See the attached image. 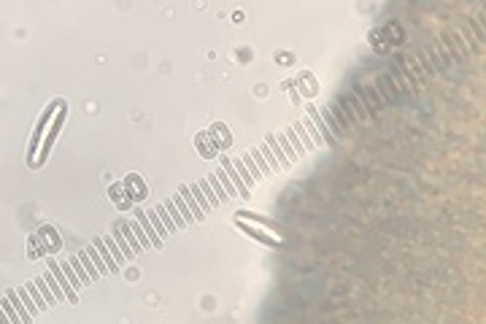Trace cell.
Listing matches in <instances>:
<instances>
[{
	"label": "cell",
	"instance_id": "obj_1",
	"mask_svg": "<svg viewBox=\"0 0 486 324\" xmlns=\"http://www.w3.org/2000/svg\"><path fill=\"white\" fill-rule=\"evenodd\" d=\"M60 106H62V100H57L54 106H49L46 111H43V117H41V122H38L36 132H33V143H30V152H27V154L38 152V143H41V135H43V130H46V122H49V117H51V114H54V108H60Z\"/></svg>",
	"mask_w": 486,
	"mask_h": 324
},
{
	"label": "cell",
	"instance_id": "obj_22",
	"mask_svg": "<svg viewBox=\"0 0 486 324\" xmlns=\"http://www.w3.org/2000/svg\"><path fill=\"white\" fill-rule=\"evenodd\" d=\"M162 205L165 208H168V213H170V216H173V222H176V227H187V222H184V219H181V213H179V208H176V202L173 200H168V202H162Z\"/></svg>",
	"mask_w": 486,
	"mask_h": 324
},
{
	"label": "cell",
	"instance_id": "obj_6",
	"mask_svg": "<svg viewBox=\"0 0 486 324\" xmlns=\"http://www.w3.org/2000/svg\"><path fill=\"white\" fill-rule=\"evenodd\" d=\"M62 114H65V106L60 108V117H57V122H54V127H51V132L46 135V141H43V154L38 157V165L43 162V157L49 154V149H51V143H54V138H57V130H60V124H62Z\"/></svg>",
	"mask_w": 486,
	"mask_h": 324
},
{
	"label": "cell",
	"instance_id": "obj_2",
	"mask_svg": "<svg viewBox=\"0 0 486 324\" xmlns=\"http://www.w3.org/2000/svg\"><path fill=\"white\" fill-rule=\"evenodd\" d=\"M49 270H51V276L57 279V284L62 286V292H65V297L71 300V303H76V289H73V284H71V281H65L68 276L62 273V268H57V265H49Z\"/></svg>",
	"mask_w": 486,
	"mask_h": 324
},
{
	"label": "cell",
	"instance_id": "obj_10",
	"mask_svg": "<svg viewBox=\"0 0 486 324\" xmlns=\"http://www.w3.org/2000/svg\"><path fill=\"white\" fill-rule=\"evenodd\" d=\"M154 211H157L159 219H162V224H165V230H168V233H176V230H179V227H176V222H173V216L168 213V208H165V205H157Z\"/></svg>",
	"mask_w": 486,
	"mask_h": 324
},
{
	"label": "cell",
	"instance_id": "obj_20",
	"mask_svg": "<svg viewBox=\"0 0 486 324\" xmlns=\"http://www.w3.org/2000/svg\"><path fill=\"white\" fill-rule=\"evenodd\" d=\"M106 246H108V251L113 254V259L119 262V268H122V265L127 262V259H124V254H122V248H119V243L113 241V238H106Z\"/></svg>",
	"mask_w": 486,
	"mask_h": 324
},
{
	"label": "cell",
	"instance_id": "obj_25",
	"mask_svg": "<svg viewBox=\"0 0 486 324\" xmlns=\"http://www.w3.org/2000/svg\"><path fill=\"white\" fill-rule=\"evenodd\" d=\"M243 165H246V170H249V176L254 178V181H257V178H262V173H260V167H257V162L251 160V154H246V157H243Z\"/></svg>",
	"mask_w": 486,
	"mask_h": 324
},
{
	"label": "cell",
	"instance_id": "obj_19",
	"mask_svg": "<svg viewBox=\"0 0 486 324\" xmlns=\"http://www.w3.org/2000/svg\"><path fill=\"white\" fill-rule=\"evenodd\" d=\"M87 254H89V257H92V262H95V268H97V273H100V276L111 273V270H108V265H106V262H103V259H100V254H97V248H95V246H89V248H87Z\"/></svg>",
	"mask_w": 486,
	"mask_h": 324
},
{
	"label": "cell",
	"instance_id": "obj_26",
	"mask_svg": "<svg viewBox=\"0 0 486 324\" xmlns=\"http://www.w3.org/2000/svg\"><path fill=\"white\" fill-rule=\"evenodd\" d=\"M62 273H65V276H68V279H71V284H73V289H78V286H84V284H81V281H78V276H76V270H73V268H71V262H65V265H62Z\"/></svg>",
	"mask_w": 486,
	"mask_h": 324
},
{
	"label": "cell",
	"instance_id": "obj_21",
	"mask_svg": "<svg viewBox=\"0 0 486 324\" xmlns=\"http://www.w3.org/2000/svg\"><path fill=\"white\" fill-rule=\"evenodd\" d=\"M197 187H200V192H203V195H208V205H211V208H216V205L222 202L219 198H216V192L211 189V184H208V181H200Z\"/></svg>",
	"mask_w": 486,
	"mask_h": 324
},
{
	"label": "cell",
	"instance_id": "obj_3",
	"mask_svg": "<svg viewBox=\"0 0 486 324\" xmlns=\"http://www.w3.org/2000/svg\"><path fill=\"white\" fill-rule=\"evenodd\" d=\"M135 216H138V224H141V227H144L146 238L151 241V246H154V248H159V246H162V238H159V235H157V230H154V224H151V222H149V216H146L144 211H138V213H135Z\"/></svg>",
	"mask_w": 486,
	"mask_h": 324
},
{
	"label": "cell",
	"instance_id": "obj_8",
	"mask_svg": "<svg viewBox=\"0 0 486 324\" xmlns=\"http://www.w3.org/2000/svg\"><path fill=\"white\" fill-rule=\"evenodd\" d=\"M5 297H8V300H11V303H14V308H16V314H19V316H22V322H25V324H27V322H30V319H33V316H30V311H27V305H22V303H19V292H16V289H11V292H8V294H5Z\"/></svg>",
	"mask_w": 486,
	"mask_h": 324
},
{
	"label": "cell",
	"instance_id": "obj_9",
	"mask_svg": "<svg viewBox=\"0 0 486 324\" xmlns=\"http://www.w3.org/2000/svg\"><path fill=\"white\" fill-rule=\"evenodd\" d=\"M0 305H3V314H5V316H8V324H22V316H19V314H16V308H14V303H11V300H8V297H5V294H3V303H0Z\"/></svg>",
	"mask_w": 486,
	"mask_h": 324
},
{
	"label": "cell",
	"instance_id": "obj_13",
	"mask_svg": "<svg viewBox=\"0 0 486 324\" xmlns=\"http://www.w3.org/2000/svg\"><path fill=\"white\" fill-rule=\"evenodd\" d=\"M146 216H149V222H151L154 224V230H157V235H159V238H168V230H165V224H162V219H159L157 216V211H154V208H151V211H146Z\"/></svg>",
	"mask_w": 486,
	"mask_h": 324
},
{
	"label": "cell",
	"instance_id": "obj_15",
	"mask_svg": "<svg viewBox=\"0 0 486 324\" xmlns=\"http://www.w3.org/2000/svg\"><path fill=\"white\" fill-rule=\"evenodd\" d=\"M71 268L76 270V276H78V281H81V284H89V281H92V276L87 273V268L81 265V259H78V257L71 259Z\"/></svg>",
	"mask_w": 486,
	"mask_h": 324
},
{
	"label": "cell",
	"instance_id": "obj_11",
	"mask_svg": "<svg viewBox=\"0 0 486 324\" xmlns=\"http://www.w3.org/2000/svg\"><path fill=\"white\" fill-rule=\"evenodd\" d=\"M113 241L119 243V248H122V254H124V259H133V246L130 243H124V238H122V227H113Z\"/></svg>",
	"mask_w": 486,
	"mask_h": 324
},
{
	"label": "cell",
	"instance_id": "obj_17",
	"mask_svg": "<svg viewBox=\"0 0 486 324\" xmlns=\"http://www.w3.org/2000/svg\"><path fill=\"white\" fill-rule=\"evenodd\" d=\"M173 202H176V208H179V213H181V219H184L187 224L189 222H194V216H192V211L187 208V202H184V198L181 195H173Z\"/></svg>",
	"mask_w": 486,
	"mask_h": 324
},
{
	"label": "cell",
	"instance_id": "obj_24",
	"mask_svg": "<svg viewBox=\"0 0 486 324\" xmlns=\"http://www.w3.org/2000/svg\"><path fill=\"white\" fill-rule=\"evenodd\" d=\"M251 160L257 162V167H260V173H262V176H267V173H270V167H267V162H265V157H262V152H260V149H254V152H251Z\"/></svg>",
	"mask_w": 486,
	"mask_h": 324
},
{
	"label": "cell",
	"instance_id": "obj_4",
	"mask_svg": "<svg viewBox=\"0 0 486 324\" xmlns=\"http://www.w3.org/2000/svg\"><path fill=\"white\" fill-rule=\"evenodd\" d=\"M92 246L97 248V254H100V259H106L108 270H111V273H116V270H119V262H116V259H113V254L108 251L106 241H92Z\"/></svg>",
	"mask_w": 486,
	"mask_h": 324
},
{
	"label": "cell",
	"instance_id": "obj_18",
	"mask_svg": "<svg viewBox=\"0 0 486 324\" xmlns=\"http://www.w3.org/2000/svg\"><path fill=\"white\" fill-rule=\"evenodd\" d=\"M216 176H219V181H222V189H224V195H227V198H235V195H238V189L232 187L230 176H227L224 170H216Z\"/></svg>",
	"mask_w": 486,
	"mask_h": 324
},
{
	"label": "cell",
	"instance_id": "obj_27",
	"mask_svg": "<svg viewBox=\"0 0 486 324\" xmlns=\"http://www.w3.org/2000/svg\"><path fill=\"white\" fill-rule=\"evenodd\" d=\"M208 184H211V189L216 192V198H219V200H227V195H224V189H222V184H219V176H216V173L208 178Z\"/></svg>",
	"mask_w": 486,
	"mask_h": 324
},
{
	"label": "cell",
	"instance_id": "obj_23",
	"mask_svg": "<svg viewBox=\"0 0 486 324\" xmlns=\"http://www.w3.org/2000/svg\"><path fill=\"white\" fill-rule=\"evenodd\" d=\"M130 230H133V233H135V238H138V243H141V246H144V248H149V246H151V241L146 238V233H144V227H141V224H138V219H135V222H133V227H130Z\"/></svg>",
	"mask_w": 486,
	"mask_h": 324
},
{
	"label": "cell",
	"instance_id": "obj_16",
	"mask_svg": "<svg viewBox=\"0 0 486 324\" xmlns=\"http://www.w3.org/2000/svg\"><path fill=\"white\" fill-rule=\"evenodd\" d=\"M192 195H194V200H197L200 202V211H203V216H205V213H211V211H214V208H211L208 205V198H205V195L203 192H200V187H197V184H192Z\"/></svg>",
	"mask_w": 486,
	"mask_h": 324
},
{
	"label": "cell",
	"instance_id": "obj_7",
	"mask_svg": "<svg viewBox=\"0 0 486 324\" xmlns=\"http://www.w3.org/2000/svg\"><path fill=\"white\" fill-rule=\"evenodd\" d=\"M222 170H224L227 176H232V187L238 189V195H243V198H246V195H249V187L243 184V178L238 176V173H232V162H227V160H224V162H222Z\"/></svg>",
	"mask_w": 486,
	"mask_h": 324
},
{
	"label": "cell",
	"instance_id": "obj_14",
	"mask_svg": "<svg viewBox=\"0 0 486 324\" xmlns=\"http://www.w3.org/2000/svg\"><path fill=\"white\" fill-rule=\"evenodd\" d=\"M284 135H287V141L292 143V149H295V154H297V157H300V154H302V152H305V146H302V141H300V135H297V132H295V127H289V130H287V132H284Z\"/></svg>",
	"mask_w": 486,
	"mask_h": 324
},
{
	"label": "cell",
	"instance_id": "obj_5",
	"mask_svg": "<svg viewBox=\"0 0 486 324\" xmlns=\"http://www.w3.org/2000/svg\"><path fill=\"white\" fill-rule=\"evenodd\" d=\"M179 195H181V198H184L187 208H189V211H192L194 222H200V219H205V216H203V211H200V205H197V202H194V195H192V189H189V187H181V189H179Z\"/></svg>",
	"mask_w": 486,
	"mask_h": 324
},
{
	"label": "cell",
	"instance_id": "obj_12",
	"mask_svg": "<svg viewBox=\"0 0 486 324\" xmlns=\"http://www.w3.org/2000/svg\"><path fill=\"white\" fill-rule=\"evenodd\" d=\"M27 294H30V300L38 305V311H41V308H46V305H49V303H46V297L41 294V289H38L36 284H27Z\"/></svg>",
	"mask_w": 486,
	"mask_h": 324
}]
</instances>
